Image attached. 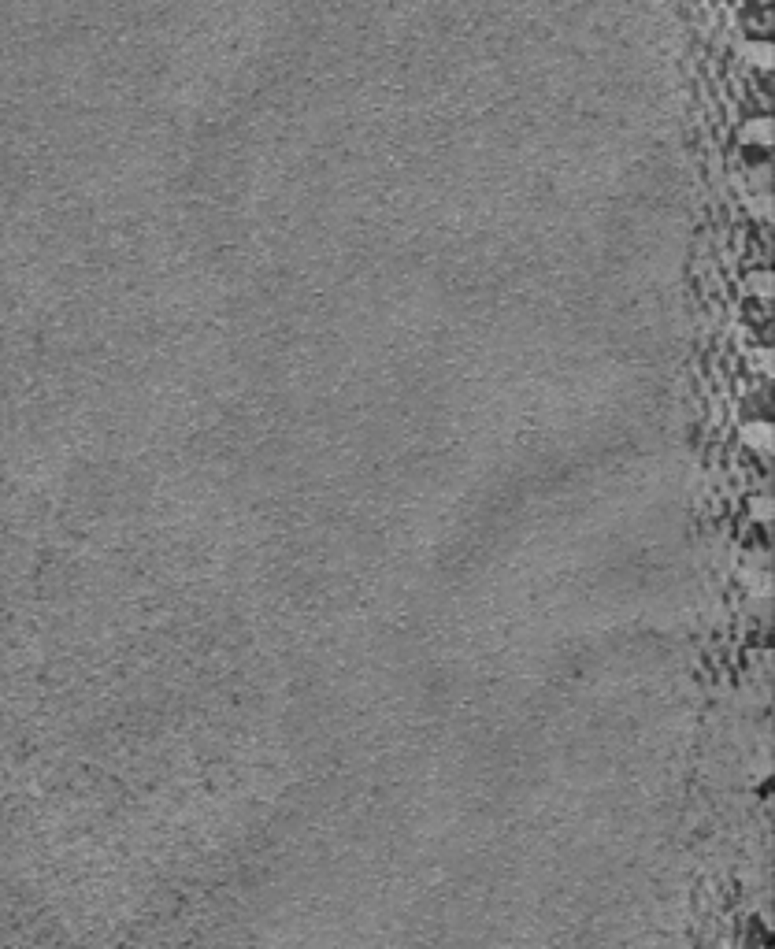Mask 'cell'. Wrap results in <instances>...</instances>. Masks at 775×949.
I'll list each match as a JSON object with an SVG mask.
<instances>
[{"label":"cell","instance_id":"1","mask_svg":"<svg viewBox=\"0 0 775 949\" xmlns=\"http://www.w3.org/2000/svg\"><path fill=\"white\" fill-rule=\"evenodd\" d=\"M742 438L750 441L757 452H768L771 449V434H768V423H746L742 426Z\"/></svg>","mask_w":775,"mask_h":949},{"label":"cell","instance_id":"2","mask_svg":"<svg viewBox=\"0 0 775 949\" xmlns=\"http://www.w3.org/2000/svg\"><path fill=\"white\" fill-rule=\"evenodd\" d=\"M768 134H771V123H768V119H757V123H750V126H746V134H742V137H746V141H760V145H764V141H768Z\"/></svg>","mask_w":775,"mask_h":949}]
</instances>
